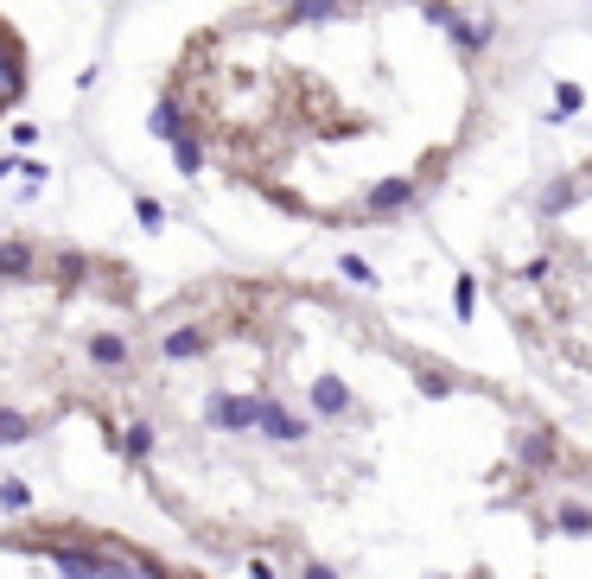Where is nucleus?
Wrapping results in <instances>:
<instances>
[{"instance_id": "1", "label": "nucleus", "mask_w": 592, "mask_h": 579, "mask_svg": "<svg viewBox=\"0 0 592 579\" xmlns=\"http://www.w3.org/2000/svg\"><path fill=\"white\" fill-rule=\"evenodd\" d=\"M204 420L223 433H255L261 427V395H211L204 401Z\"/></svg>"}, {"instance_id": "2", "label": "nucleus", "mask_w": 592, "mask_h": 579, "mask_svg": "<svg viewBox=\"0 0 592 579\" xmlns=\"http://www.w3.org/2000/svg\"><path fill=\"white\" fill-rule=\"evenodd\" d=\"M0 280H7V287L39 280V242L32 236H0Z\"/></svg>"}, {"instance_id": "3", "label": "nucleus", "mask_w": 592, "mask_h": 579, "mask_svg": "<svg viewBox=\"0 0 592 579\" xmlns=\"http://www.w3.org/2000/svg\"><path fill=\"white\" fill-rule=\"evenodd\" d=\"M255 433H268L274 446H300V440H306V420L293 414V408H281L274 395H261V427H255Z\"/></svg>"}, {"instance_id": "4", "label": "nucleus", "mask_w": 592, "mask_h": 579, "mask_svg": "<svg viewBox=\"0 0 592 579\" xmlns=\"http://www.w3.org/2000/svg\"><path fill=\"white\" fill-rule=\"evenodd\" d=\"M414 198H421V185H414V179H382V185H370L363 210H370V217H402Z\"/></svg>"}, {"instance_id": "5", "label": "nucleus", "mask_w": 592, "mask_h": 579, "mask_svg": "<svg viewBox=\"0 0 592 579\" xmlns=\"http://www.w3.org/2000/svg\"><path fill=\"white\" fill-rule=\"evenodd\" d=\"M516 459H522V471H548L561 459V440H554L548 427H522L516 433Z\"/></svg>"}, {"instance_id": "6", "label": "nucleus", "mask_w": 592, "mask_h": 579, "mask_svg": "<svg viewBox=\"0 0 592 579\" xmlns=\"http://www.w3.org/2000/svg\"><path fill=\"white\" fill-rule=\"evenodd\" d=\"M312 414H319V420H344V414H357V395L344 389L338 376H319V382H312Z\"/></svg>"}, {"instance_id": "7", "label": "nucleus", "mask_w": 592, "mask_h": 579, "mask_svg": "<svg viewBox=\"0 0 592 579\" xmlns=\"http://www.w3.org/2000/svg\"><path fill=\"white\" fill-rule=\"evenodd\" d=\"M204 350H211V331H204V325H172L166 338H160V357H166V363L204 357Z\"/></svg>"}, {"instance_id": "8", "label": "nucleus", "mask_w": 592, "mask_h": 579, "mask_svg": "<svg viewBox=\"0 0 592 579\" xmlns=\"http://www.w3.org/2000/svg\"><path fill=\"white\" fill-rule=\"evenodd\" d=\"M147 128L160 134L166 147H172V140H185V134H191V128H185V102H179V96H160V102H153V115H147Z\"/></svg>"}, {"instance_id": "9", "label": "nucleus", "mask_w": 592, "mask_h": 579, "mask_svg": "<svg viewBox=\"0 0 592 579\" xmlns=\"http://www.w3.org/2000/svg\"><path fill=\"white\" fill-rule=\"evenodd\" d=\"M83 350H90V363H96V370H128V357H134L121 331H96V338L83 344Z\"/></svg>"}, {"instance_id": "10", "label": "nucleus", "mask_w": 592, "mask_h": 579, "mask_svg": "<svg viewBox=\"0 0 592 579\" xmlns=\"http://www.w3.org/2000/svg\"><path fill=\"white\" fill-rule=\"evenodd\" d=\"M20 90H26V58H20V45H0V109L7 102H20Z\"/></svg>"}, {"instance_id": "11", "label": "nucleus", "mask_w": 592, "mask_h": 579, "mask_svg": "<svg viewBox=\"0 0 592 579\" xmlns=\"http://www.w3.org/2000/svg\"><path fill=\"white\" fill-rule=\"evenodd\" d=\"M344 0H281V20L287 26H319V20H338Z\"/></svg>"}, {"instance_id": "12", "label": "nucleus", "mask_w": 592, "mask_h": 579, "mask_svg": "<svg viewBox=\"0 0 592 579\" xmlns=\"http://www.w3.org/2000/svg\"><path fill=\"white\" fill-rule=\"evenodd\" d=\"M83 274H90V255H77V249L51 255V280H58V293H77V287H83Z\"/></svg>"}, {"instance_id": "13", "label": "nucleus", "mask_w": 592, "mask_h": 579, "mask_svg": "<svg viewBox=\"0 0 592 579\" xmlns=\"http://www.w3.org/2000/svg\"><path fill=\"white\" fill-rule=\"evenodd\" d=\"M446 39L459 45V51H484V45H491V20H472V13H459Z\"/></svg>"}, {"instance_id": "14", "label": "nucleus", "mask_w": 592, "mask_h": 579, "mask_svg": "<svg viewBox=\"0 0 592 579\" xmlns=\"http://www.w3.org/2000/svg\"><path fill=\"white\" fill-rule=\"evenodd\" d=\"M32 433H39V420H32V414L0 408V446H20V440H32Z\"/></svg>"}, {"instance_id": "15", "label": "nucleus", "mask_w": 592, "mask_h": 579, "mask_svg": "<svg viewBox=\"0 0 592 579\" xmlns=\"http://www.w3.org/2000/svg\"><path fill=\"white\" fill-rule=\"evenodd\" d=\"M172 166H179L185 172V179H191V172H204V140H172Z\"/></svg>"}, {"instance_id": "16", "label": "nucleus", "mask_w": 592, "mask_h": 579, "mask_svg": "<svg viewBox=\"0 0 592 579\" xmlns=\"http://www.w3.org/2000/svg\"><path fill=\"white\" fill-rule=\"evenodd\" d=\"M414 389H421L427 401H446V395H452V376H446V370H433V363H427V370H414Z\"/></svg>"}, {"instance_id": "17", "label": "nucleus", "mask_w": 592, "mask_h": 579, "mask_svg": "<svg viewBox=\"0 0 592 579\" xmlns=\"http://www.w3.org/2000/svg\"><path fill=\"white\" fill-rule=\"evenodd\" d=\"M573 198H580V179H554V191L542 198V217H561V210H567Z\"/></svg>"}, {"instance_id": "18", "label": "nucleus", "mask_w": 592, "mask_h": 579, "mask_svg": "<svg viewBox=\"0 0 592 579\" xmlns=\"http://www.w3.org/2000/svg\"><path fill=\"white\" fill-rule=\"evenodd\" d=\"M452 312H459V319H472V312H478V280L472 274L452 280Z\"/></svg>"}, {"instance_id": "19", "label": "nucleus", "mask_w": 592, "mask_h": 579, "mask_svg": "<svg viewBox=\"0 0 592 579\" xmlns=\"http://www.w3.org/2000/svg\"><path fill=\"white\" fill-rule=\"evenodd\" d=\"M121 452H128V459H147V452H153V427H147V420H134V427H128Z\"/></svg>"}, {"instance_id": "20", "label": "nucleus", "mask_w": 592, "mask_h": 579, "mask_svg": "<svg viewBox=\"0 0 592 579\" xmlns=\"http://www.w3.org/2000/svg\"><path fill=\"white\" fill-rule=\"evenodd\" d=\"M338 274H344V280H357V287H376V268H370L363 255H338Z\"/></svg>"}, {"instance_id": "21", "label": "nucleus", "mask_w": 592, "mask_h": 579, "mask_svg": "<svg viewBox=\"0 0 592 579\" xmlns=\"http://www.w3.org/2000/svg\"><path fill=\"white\" fill-rule=\"evenodd\" d=\"M0 510H32V490L20 478H7V484H0Z\"/></svg>"}, {"instance_id": "22", "label": "nucleus", "mask_w": 592, "mask_h": 579, "mask_svg": "<svg viewBox=\"0 0 592 579\" xmlns=\"http://www.w3.org/2000/svg\"><path fill=\"white\" fill-rule=\"evenodd\" d=\"M421 20H433V26H446V32H452L459 7H452V0H421Z\"/></svg>"}, {"instance_id": "23", "label": "nucleus", "mask_w": 592, "mask_h": 579, "mask_svg": "<svg viewBox=\"0 0 592 579\" xmlns=\"http://www.w3.org/2000/svg\"><path fill=\"white\" fill-rule=\"evenodd\" d=\"M102 579H153V567H141V573H134L128 560H102Z\"/></svg>"}, {"instance_id": "24", "label": "nucleus", "mask_w": 592, "mask_h": 579, "mask_svg": "<svg viewBox=\"0 0 592 579\" xmlns=\"http://www.w3.org/2000/svg\"><path fill=\"white\" fill-rule=\"evenodd\" d=\"M580 83H561V96H554V115H573V109H580Z\"/></svg>"}, {"instance_id": "25", "label": "nucleus", "mask_w": 592, "mask_h": 579, "mask_svg": "<svg viewBox=\"0 0 592 579\" xmlns=\"http://www.w3.org/2000/svg\"><path fill=\"white\" fill-rule=\"evenodd\" d=\"M134 217H141V223H147V230H160V223H166V210H160V204H153V198H134Z\"/></svg>"}, {"instance_id": "26", "label": "nucleus", "mask_w": 592, "mask_h": 579, "mask_svg": "<svg viewBox=\"0 0 592 579\" xmlns=\"http://www.w3.org/2000/svg\"><path fill=\"white\" fill-rule=\"evenodd\" d=\"M300 579H338V573H332V567H319V560H312V567H306Z\"/></svg>"}, {"instance_id": "27", "label": "nucleus", "mask_w": 592, "mask_h": 579, "mask_svg": "<svg viewBox=\"0 0 592 579\" xmlns=\"http://www.w3.org/2000/svg\"><path fill=\"white\" fill-rule=\"evenodd\" d=\"M0 45H7V26H0Z\"/></svg>"}]
</instances>
